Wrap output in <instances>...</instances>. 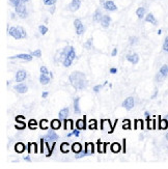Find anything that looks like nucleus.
<instances>
[{"label": "nucleus", "mask_w": 168, "mask_h": 169, "mask_svg": "<svg viewBox=\"0 0 168 169\" xmlns=\"http://www.w3.org/2000/svg\"><path fill=\"white\" fill-rule=\"evenodd\" d=\"M15 90H17V93H26L28 90V87H27V85L21 82V83H19L18 85L15 86Z\"/></svg>", "instance_id": "10"}, {"label": "nucleus", "mask_w": 168, "mask_h": 169, "mask_svg": "<svg viewBox=\"0 0 168 169\" xmlns=\"http://www.w3.org/2000/svg\"><path fill=\"white\" fill-rule=\"evenodd\" d=\"M129 41H130V45H136L138 44V38H136V36H131L130 38H129Z\"/></svg>", "instance_id": "37"}, {"label": "nucleus", "mask_w": 168, "mask_h": 169, "mask_svg": "<svg viewBox=\"0 0 168 169\" xmlns=\"http://www.w3.org/2000/svg\"><path fill=\"white\" fill-rule=\"evenodd\" d=\"M51 128L52 130H58L61 128V123L59 119H53L51 121Z\"/></svg>", "instance_id": "23"}, {"label": "nucleus", "mask_w": 168, "mask_h": 169, "mask_svg": "<svg viewBox=\"0 0 168 169\" xmlns=\"http://www.w3.org/2000/svg\"><path fill=\"white\" fill-rule=\"evenodd\" d=\"M110 150H111L112 153H119L120 152V150H122V146H120V144L119 143H117V142H114V143H112L111 146H110Z\"/></svg>", "instance_id": "20"}, {"label": "nucleus", "mask_w": 168, "mask_h": 169, "mask_svg": "<svg viewBox=\"0 0 168 169\" xmlns=\"http://www.w3.org/2000/svg\"><path fill=\"white\" fill-rule=\"evenodd\" d=\"M68 125H70V129L71 130H73L74 129V123L72 119H65V125H63V128L67 130L68 129Z\"/></svg>", "instance_id": "31"}, {"label": "nucleus", "mask_w": 168, "mask_h": 169, "mask_svg": "<svg viewBox=\"0 0 168 169\" xmlns=\"http://www.w3.org/2000/svg\"><path fill=\"white\" fill-rule=\"evenodd\" d=\"M81 6V1L80 0H72L71 3L69 4V9L71 11H78Z\"/></svg>", "instance_id": "7"}, {"label": "nucleus", "mask_w": 168, "mask_h": 169, "mask_svg": "<svg viewBox=\"0 0 168 169\" xmlns=\"http://www.w3.org/2000/svg\"><path fill=\"white\" fill-rule=\"evenodd\" d=\"M38 125H40V123L35 119H30L29 123H28V127H29V129H31V130H35Z\"/></svg>", "instance_id": "28"}, {"label": "nucleus", "mask_w": 168, "mask_h": 169, "mask_svg": "<svg viewBox=\"0 0 168 169\" xmlns=\"http://www.w3.org/2000/svg\"><path fill=\"white\" fill-rule=\"evenodd\" d=\"M72 150H73L75 154H80L82 152V145L81 143H79V142H75L73 143L72 145Z\"/></svg>", "instance_id": "17"}, {"label": "nucleus", "mask_w": 168, "mask_h": 169, "mask_svg": "<svg viewBox=\"0 0 168 169\" xmlns=\"http://www.w3.org/2000/svg\"><path fill=\"white\" fill-rule=\"evenodd\" d=\"M40 82H41L42 85L49 84L50 78L48 77V75H45V74H41V76H40Z\"/></svg>", "instance_id": "18"}, {"label": "nucleus", "mask_w": 168, "mask_h": 169, "mask_svg": "<svg viewBox=\"0 0 168 169\" xmlns=\"http://www.w3.org/2000/svg\"><path fill=\"white\" fill-rule=\"evenodd\" d=\"M32 55L34 56V57H38V58H40L42 56V51L40 49H38V50H34V51L32 52Z\"/></svg>", "instance_id": "41"}, {"label": "nucleus", "mask_w": 168, "mask_h": 169, "mask_svg": "<svg viewBox=\"0 0 168 169\" xmlns=\"http://www.w3.org/2000/svg\"><path fill=\"white\" fill-rule=\"evenodd\" d=\"M104 8H105L106 11H114L117 9V6L115 5V3H114L112 0H108V1H106V2L104 3Z\"/></svg>", "instance_id": "8"}, {"label": "nucleus", "mask_w": 168, "mask_h": 169, "mask_svg": "<svg viewBox=\"0 0 168 169\" xmlns=\"http://www.w3.org/2000/svg\"><path fill=\"white\" fill-rule=\"evenodd\" d=\"M69 112H70V109H69L68 107H65V108H63V109L60 110L59 114H58V116H59V119H65V118L68 117Z\"/></svg>", "instance_id": "15"}, {"label": "nucleus", "mask_w": 168, "mask_h": 169, "mask_svg": "<svg viewBox=\"0 0 168 169\" xmlns=\"http://www.w3.org/2000/svg\"><path fill=\"white\" fill-rule=\"evenodd\" d=\"M19 30H20V33H21V36L22 38H25L26 36H27V33H26V30L24 29L23 27H21V26H19Z\"/></svg>", "instance_id": "39"}, {"label": "nucleus", "mask_w": 168, "mask_h": 169, "mask_svg": "<svg viewBox=\"0 0 168 169\" xmlns=\"http://www.w3.org/2000/svg\"><path fill=\"white\" fill-rule=\"evenodd\" d=\"M116 73H117V70H116V68H110V74H116Z\"/></svg>", "instance_id": "48"}, {"label": "nucleus", "mask_w": 168, "mask_h": 169, "mask_svg": "<svg viewBox=\"0 0 168 169\" xmlns=\"http://www.w3.org/2000/svg\"><path fill=\"white\" fill-rule=\"evenodd\" d=\"M38 29H40V32H41L43 36H45V34L48 32V28H47L45 25H40V26H38Z\"/></svg>", "instance_id": "34"}, {"label": "nucleus", "mask_w": 168, "mask_h": 169, "mask_svg": "<svg viewBox=\"0 0 168 169\" xmlns=\"http://www.w3.org/2000/svg\"><path fill=\"white\" fill-rule=\"evenodd\" d=\"M89 125H88V128L89 129H91V130H95V129L98 128V125H97V120H95V119H91L89 121Z\"/></svg>", "instance_id": "35"}, {"label": "nucleus", "mask_w": 168, "mask_h": 169, "mask_svg": "<svg viewBox=\"0 0 168 169\" xmlns=\"http://www.w3.org/2000/svg\"><path fill=\"white\" fill-rule=\"evenodd\" d=\"M145 22L152 23L153 25H157V20L155 19V16L152 14V13H149V14L146 16V18H145Z\"/></svg>", "instance_id": "24"}, {"label": "nucleus", "mask_w": 168, "mask_h": 169, "mask_svg": "<svg viewBox=\"0 0 168 169\" xmlns=\"http://www.w3.org/2000/svg\"><path fill=\"white\" fill-rule=\"evenodd\" d=\"M166 140H168V133L166 134Z\"/></svg>", "instance_id": "53"}, {"label": "nucleus", "mask_w": 168, "mask_h": 169, "mask_svg": "<svg viewBox=\"0 0 168 169\" xmlns=\"http://www.w3.org/2000/svg\"><path fill=\"white\" fill-rule=\"evenodd\" d=\"M168 128V121L166 119H161L160 120V129H163V130H165V129Z\"/></svg>", "instance_id": "33"}, {"label": "nucleus", "mask_w": 168, "mask_h": 169, "mask_svg": "<svg viewBox=\"0 0 168 169\" xmlns=\"http://www.w3.org/2000/svg\"><path fill=\"white\" fill-rule=\"evenodd\" d=\"M72 135H75L76 137H79V135H80V130H74V131L72 132V133L69 134L68 136L70 137V136H72Z\"/></svg>", "instance_id": "44"}, {"label": "nucleus", "mask_w": 168, "mask_h": 169, "mask_svg": "<svg viewBox=\"0 0 168 169\" xmlns=\"http://www.w3.org/2000/svg\"><path fill=\"white\" fill-rule=\"evenodd\" d=\"M163 50L165 52H168V36L165 38V41H164V44H163Z\"/></svg>", "instance_id": "42"}, {"label": "nucleus", "mask_w": 168, "mask_h": 169, "mask_svg": "<svg viewBox=\"0 0 168 169\" xmlns=\"http://www.w3.org/2000/svg\"><path fill=\"white\" fill-rule=\"evenodd\" d=\"M20 123V121H19V123ZM25 127H26V125H25L24 123H22L21 125H16V128L18 129V130H23V129H24Z\"/></svg>", "instance_id": "47"}, {"label": "nucleus", "mask_w": 168, "mask_h": 169, "mask_svg": "<svg viewBox=\"0 0 168 169\" xmlns=\"http://www.w3.org/2000/svg\"><path fill=\"white\" fill-rule=\"evenodd\" d=\"M103 16L104 15L101 13L100 9H97V11H95V14H93V21H95V22H101Z\"/></svg>", "instance_id": "21"}, {"label": "nucleus", "mask_w": 168, "mask_h": 169, "mask_svg": "<svg viewBox=\"0 0 168 169\" xmlns=\"http://www.w3.org/2000/svg\"><path fill=\"white\" fill-rule=\"evenodd\" d=\"M110 22H111V18H110L108 15H104L100 23L103 28H108L109 25H110Z\"/></svg>", "instance_id": "11"}, {"label": "nucleus", "mask_w": 168, "mask_h": 169, "mask_svg": "<svg viewBox=\"0 0 168 169\" xmlns=\"http://www.w3.org/2000/svg\"><path fill=\"white\" fill-rule=\"evenodd\" d=\"M92 42H93V38H90L89 40H87L85 43H84L83 47H84V49H86V50H90L92 48Z\"/></svg>", "instance_id": "29"}, {"label": "nucleus", "mask_w": 168, "mask_h": 169, "mask_svg": "<svg viewBox=\"0 0 168 169\" xmlns=\"http://www.w3.org/2000/svg\"><path fill=\"white\" fill-rule=\"evenodd\" d=\"M60 150H61V153H69L70 152V144L68 142H63L62 144L60 145Z\"/></svg>", "instance_id": "27"}, {"label": "nucleus", "mask_w": 168, "mask_h": 169, "mask_svg": "<svg viewBox=\"0 0 168 169\" xmlns=\"http://www.w3.org/2000/svg\"><path fill=\"white\" fill-rule=\"evenodd\" d=\"M102 87H103V85H95V87H93V91H95V93H99V91L102 89Z\"/></svg>", "instance_id": "46"}, {"label": "nucleus", "mask_w": 168, "mask_h": 169, "mask_svg": "<svg viewBox=\"0 0 168 169\" xmlns=\"http://www.w3.org/2000/svg\"><path fill=\"white\" fill-rule=\"evenodd\" d=\"M136 15L138 16L139 19H143V17L145 16V8L144 7H139L136 11Z\"/></svg>", "instance_id": "26"}, {"label": "nucleus", "mask_w": 168, "mask_h": 169, "mask_svg": "<svg viewBox=\"0 0 168 169\" xmlns=\"http://www.w3.org/2000/svg\"><path fill=\"white\" fill-rule=\"evenodd\" d=\"M59 137H58V135H57L55 132H49V133L47 134V136H46V139L47 140H51V141H56L57 139H58Z\"/></svg>", "instance_id": "19"}, {"label": "nucleus", "mask_w": 168, "mask_h": 169, "mask_svg": "<svg viewBox=\"0 0 168 169\" xmlns=\"http://www.w3.org/2000/svg\"><path fill=\"white\" fill-rule=\"evenodd\" d=\"M74 26H75V28H76L77 36H81V34H83L84 31H85V28H84L83 24H82L81 20L80 19L75 20V21H74Z\"/></svg>", "instance_id": "2"}, {"label": "nucleus", "mask_w": 168, "mask_h": 169, "mask_svg": "<svg viewBox=\"0 0 168 169\" xmlns=\"http://www.w3.org/2000/svg\"><path fill=\"white\" fill-rule=\"evenodd\" d=\"M134 104H135V102H134V98L129 97V98H127L125 101H124V103H122V107H125L128 111H130L131 109H133Z\"/></svg>", "instance_id": "4"}, {"label": "nucleus", "mask_w": 168, "mask_h": 169, "mask_svg": "<svg viewBox=\"0 0 168 169\" xmlns=\"http://www.w3.org/2000/svg\"><path fill=\"white\" fill-rule=\"evenodd\" d=\"M101 2H102V3L104 4V0H101Z\"/></svg>", "instance_id": "55"}, {"label": "nucleus", "mask_w": 168, "mask_h": 169, "mask_svg": "<svg viewBox=\"0 0 168 169\" xmlns=\"http://www.w3.org/2000/svg\"><path fill=\"white\" fill-rule=\"evenodd\" d=\"M43 2L45 5H53L56 3V0H43Z\"/></svg>", "instance_id": "40"}, {"label": "nucleus", "mask_w": 168, "mask_h": 169, "mask_svg": "<svg viewBox=\"0 0 168 169\" xmlns=\"http://www.w3.org/2000/svg\"><path fill=\"white\" fill-rule=\"evenodd\" d=\"M26 76H27V72L25 71V70H20L16 74V81L21 83V82H23L26 79Z\"/></svg>", "instance_id": "6"}, {"label": "nucleus", "mask_w": 168, "mask_h": 169, "mask_svg": "<svg viewBox=\"0 0 168 169\" xmlns=\"http://www.w3.org/2000/svg\"><path fill=\"white\" fill-rule=\"evenodd\" d=\"M159 73L161 74V76L165 78V77L168 75V66H166V64H165V66H161L160 72H159Z\"/></svg>", "instance_id": "30"}, {"label": "nucleus", "mask_w": 168, "mask_h": 169, "mask_svg": "<svg viewBox=\"0 0 168 169\" xmlns=\"http://www.w3.org/2000/svg\"><path fill=\"white\" fill-rule=\"evenodd\" d=\"M144 115L146 116V118H149V112H145V113H144Z\"/></svg>", "instance_id": "52"}, {"label": "nucleus", "mask_w": 168, "mask_h": 169, "mask_svg": "<svg viewBox=\"0 0 168 169\" xmlns=\"http://www.w3.org/2000/svg\"><path fill=\"white\" fill-rule=\"evenodd\" d=\"M41 74H45V75H48L49 73V71H48V68H46V66H42L41 68Z\"/></svg>", "instance_id": "45"}, {"label": "nucleus", "mask_w": 168, "mask_h": 169, "mask_svg": "<svg viewBox=\"0 0 168 169\" xmlns=\"http://www.w3.org/2000/svg\"><path fill=\"white\" fill-rule=\"evenodd\" d=\"M22 1H23V2H27L28 0H22Z\"/></svg>", "instance_id": "54"}, {"label": "nucleus", "mask_w": 168, "mask_h": 169, "mask_svg": "<svg viewBox=\"0 0 168 169\" xmlns=\"http://www.w3.org/2000/svg\"><path fill=\"white\" fill-rule=\"evenodd\" d=\"M76 127L78 130H85V129H86V116H84L83 119L77 120Z\"/></svg>", "instance_id": "12"}, {"label": "nucleus", "mask_w": 168, "mask_h": 169, "mask_svg": "<svg viewBox=\"0 0 168 169\" xmlns=\"http://www.w3.org/2000/svg\"><path fill=\"white\" fill-rule=\"evenodd\" d=\"M124 123H125V125H122V129H125V130H129V129H131V121L129 119L124 120Z\"/></svg>", "instance_id": "36"}, {"label": "nucleus", "mask_w": 168, "mask_h": 169, "mask_svg": "<svg viewBox=\"0 0 168 169\" xmlns=\"http://www.w3.org/2000/svg\"><path fill=\"white\" fill-rule=\"evenodd\" d=\"M95 152V144L91 143V142H86L85 143V150H84V154L87 155V154H92Z\"/></svg>", "instance_id": "14"}, {"label": "nucleus", "mask_w": 168, "mask_h": 169, "mask_svg": "<svg viewBox=\"0 0 168 169\" xmlns=\"http://www.w3.org/2000/svg\"><path fill=\"white\" fill-rule=\"evenodd\" d=\"M16 11H17V14L19 15L21 18H26V17H27V11H26V6H25L23 3H21V4H19V5L17 6Z\"/></svg>", "instance_id": "5"}, {"label": "nucleus", "mask_w": 168, "mask_h": 169, "mask_svg": "<svg viewBox=\"0 0 168 169\" xmlns=\"http://www.w3.org/2000/svg\"><path fill=\"white\" fill-rule=\"evenodd\" d=\"M11 2V4L15 6V7H17V6L19 5V4H21L22 3V0H9Z\"/></svg>", "instance_id": "43"}, {"label": "nucleus", "mask_w": 168, "mask_h": 169, "mask_svg": "<svg viewBox=\"0 0 168 169\" xmlns=\"http://www.w3.org/2000/svg\"><path fill=\"white\" fill-rule=\"evenodd\" d=\"M32 56L33 55H30V54H19V55H16V56H11L9 58L11 59H22V60H25V61H31L32 60Z\"/></svg>", "instance_id": "9"}, {"label": "nucleus", "mask_w": 168, "mask_h": 169, "mask_svg": "<svg viewBox=\"0 0 168 169\" xmlns=\"http://www.w3.org/2000/svg\"><path fill=\"white\" fill-rule=\"evenodd\" d=\"M116 54H117V49L115 48V49H113V51H112L111 55L112 56H116Z\"/></svg>", "instance_id": "49"}, {"label": "nucleus", "mask_w": 168, "mask_h": 169, "mask_svg": "<svg viewBox=\"0 0 168 169\" xmlns=\"http://www.w3.org/2000/svg\"><path fill=\"white\" fill-rule=\"evenodd\" d=\"M48 95H49V93H47V91H44L43 95H42V97H43V99H46L47 97H48Z\"/></svg>", "instance_id": "50"}, {"label": "nucleus", "mask_w": 168, "mask_h": 169, "mask_svg": "<svg viewBox=\"0 0 168 169\" xmlns=\"http://www.w3.org/2000/svg\"><path fill=\"white\" fill-rule=\"evenodd\" d=\"M127 60L130 61V62H132L133 64H136V63H138V61H139V56H138V54H136V53H134V54H129V55H127Z\"/></svg>", "instance_id": "13"}, {"label": "nucleus", "mask_w": 168, "mask_h": 169, "mask_svg": "<svg viewBox=\"0 0 168 169\" xmlns=\"http://www.w3.org/2000/svg\"><path fill=\"white\" fill-rule=\"evenodd\" d=\"M48 121H47L46 119H42L41 121H40V128L42 129V130H48Z\"/></svg>", "instance_id": "32"}, {"label": "nucleus", "mask_w": 168, "mask_h": 169, "mask_svg": "<svg viewBox=\"0 0 168 169\" xmlns=\"http://www.w3.org/2000/svg\"><path fill=\"white\" fill-rule=\"evenodd\" d=\"M8 34L11 36H13L16 40H21V33H20V30L18 27H9L8 28Z\"/></svg>", "instance_id": "3"}, {"label": "nucleus", "mask_w": 168, "mask_h": 169, "mask_svg": "<svg viewBox=\"0 0 168 169\" xmlns=\"http://www.w3.org/2000/svg\"><path fill=\"white\" fill-rule=\"evenodd\" d=\"M67 58L71 59L72 61H73V60L76 58V52H75V49H74V47H70V50H69V52H68Z\"/></svg>", "instance_id": "22"}, {"label": "nucleus", "mask_w": 168, "mask_h": 169, "mask_svg": "<svg viewBox=\"0 0 168 169\" xmlns=\"http://www.w3.org/2000/svg\"><path fill=\"white\" fill-rule=\"evenodd\" d=\"M79 101H80V98L79 97H76V98L74 99V112L76 113V114H80V107H79Z\"/></svg>", "instance_id": "16"}, {"label": "nucleus", "mask_w": 168, "mask_h": 169, "mask_svg": "<svg viewBox=\"0 0 168 169\" xmlns=\"http://www.w3.org/2000/svg\"><path fill=\"white\" fill-rule=\"evenodd\" d=\"M15 150H16L17 153H19V154H21V153H23L25 150V145L22 143V142H18L16 145H15Z\"/></svg>", "instance_id": "25"}, {"label": "nucleus", "mask_w": 168, "mask_h": 169, "mask_svg": "<svg viewBox=\"0 0 168 169\" xmlns=\"http://www.w3.org/2000/svg\"><path fill=\"white\" fill-rule=\"evenodd\" d=\"M71 84L73 85V87L77 90H82L86 86V77L81 72H74L69 77Z\"/></svg>", "instance_id": "1"}, {"label": "nucleus", "mask_w": 168, "mask_h": 169, "mask_svg": "<svg viewBox=\"0 0 168 169\" xmlns=\"http://www.w3.org/2000/svg\"><path fill=\"white\" fill-rule=\"evenodd\" d=\"M72 62H73V61H72L71 59H69V58H67V57L63 59V66H65V68H69L70 66H72Z\"/></svg>", "instance_id": "38"}, {"label": "nucleus", "mask_w": 168, "mask_h": 169, "mask_svg": "<svg viewBox=\"0 0 168 169\" xmlns=\"http://www.w3.org/2000/svg\"><path fill=\"white\" fill-rule=\"evenodd\" d=\"M24 160H25V161H27V162H31V159H30L29 157H25Z\"/></svg>", "instance_id": "51"}]
</instances>
